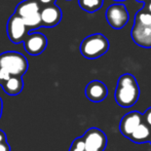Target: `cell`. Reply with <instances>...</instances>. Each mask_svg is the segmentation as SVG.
<instances>
[{
	"mask_svg": "<svg viewBox=\"0 0 151 151\" xmlns=\"http://www.w3.org/2000/svg\"><path fill=\"white\" fill-rule=\"evenodd\" d=\"M140 96V88L135 76L123 74L118 78L115 90L116 103L123 108L132 107L137 103Z\"/></svg>",
	"mask_w": 151,
	"mask_h": 151,
	"instance_id": "6da1fadb",
	"label": "cell"
},
{
	"mask_svg": "<svg viewBox=\"0 0 151 151\" xmlns=\"http://www.w3.org/2000/svg\"><path fill=\"white\" fill-rule=\"evenodd\" d=\"M28 60L21 52H5L0 54V71L6 75L22 77L28 71Z\"/></svg>",
	"mask_w": 151,
	"mask_h": 151,
	"instance_id": "7a4b0ae2",
	"label": "cell"
},
{
	"mask_svg": "<svg viewBox=\"0 0 151 151\" xmlns=\"http://www.w3.org/2000/svg\"><path fill=\"white\" fill-rule=\"evenodd\" d=\"M40 8L35 0H24L17 5L14 14L24 22L28 30H36L41 27Z\"/></svg>",
	"mask_w": 151,
	"mask_h": 151,
	"instance_id": "3957f363",
	"label": "cell"
},
{
	"mask_svg": "<svg viewBox=\"0 0 151 151\" xmlns=\"http://www.w3.org/2000/svg\"><path fill=\"white\" fill-rule=\"evenodd\" d=\"M109 48V41L103 34L96 33L82 40L80 44V52L86 59H97L106 54Z\"/></svg>",
	"mask_w": 151,
	"mask_h": 151,
	"instance_id": "277c9868",
	"label": "cell"
},
{
	"mask_svg": "<svg viewBox=\"0 0 151 151\" xmlns=\"http://www.w3.org/2000/svg\"><path fill=\"white\" fill-rule=\"evenodd\" d=\"M106 19L112 28L119 30L127 25L129 20V14L127 7L121 3L112 4L106 12Z\"/></svg>",
	"mask_w": 151,
	"mask_h": 151,
	"instance_id": "5b68a950",
	"label": "cell"
},
{
	"mask_svg": "<svg viewBox=\"0 0 151 151\" xmlns=\"http://www.w3.org/2000/svg\"><path fill=\"white\" fill-rule=\"evenodd\" d=\"M84 151H104L107 145V137L105 133L97 127H91L86 132L83 136Z\"/></svg>",
	"mask_w": 151,
	"mask_h": 151,
	"instance_id": "8992f818",
	"label": "cell"
},
{
	"mask_svg": "<svg viewBox=\"0 0 151 151\" xmlns=\"http://www.w3.org/2000/svg\"><path fill=\"white\" fill-rule=\"evenodd\" d=\"M28 28L22 20L16 14H12L9 18L6 26V33L9 40L14 43H22L26 36L28 35Z\"/></svg>",
	"mask_w": 151,
	"mask_h": 151,
	"instance_id": "52a82bcc",
	"label": "cell"
},
{
	"mask_svg": "<svg viewBox=\"0 0 151 151\" xmlns=\"http://www.w3.org/2000/svg\"><path fill=\"white\" fill-rule=\"evenodd\" d=\"M24 48L30 56H38L45 50L47 46V39L45 35L39 32L29 33L23 41Z\"/></svg>",
	"mask_w": 151,
	"mask_h": 151,
	"instance_id": "ba28073f",
	"label": "cell"
},
{
	"mask_svg": "<svg viewBox=\"0 0 151 151\" xmlns=\"http://www.w3.org/2000/svg\"><path fill=\"white\" fill-rule=\"evenodd\" d=\"M62 20V10L56 4L40 8V22L41 27L52 28L60 24Z\"/></svg>",
	"mask_w": 151,
	"mask_h": 151,
	"instance_id": "9c48e42d",
	"label": "cell"
},
{
	"mask_svg": "<svg viewBox=\"0 0 151 151\" xmlns=\"http://www.w3.org/2000/svg\"><path fill=\"white\" fill-rule=\"evenodd\" d=\"M143 122L142 114L137 111L129 112L125 114L120 120L119 123V131L124 137L129 138V136L133 134V132Z\"/></svg>",
	"mask_w": 151,
	"mask_h": 151,
	"instance_id": "30bf717a",
	"label": "cell"
},
{
	"mask_svg": "<svg viewBox=\"0 0 151 151\" xmlns=\"http://www.w3.org/2000/svg\"><path fill=\"white\" fill-rule=\"evenodd\" d=\"M108 95V88L104 82L100 80H93L86 86V96L90 101L99 103L106 99Z\"/></svg>",
	"mask_w": 151,
	"mask_h": 151,
	"instance_id": "8fae6325",
	"label": "cell"
},
{
	"mask_svg": "<svg viewBox=\"0 0 151 151\" xmlns=\"http://www.w3.org/2000/svg\"><path fill=\"white\" fill-rule=\"evenodd\" d=\"M132 37L138 45L142 47H151V26H143L135 22L132 29Z\"/></svg>",
	"mask_w": 151,
	"mask_h": 151,
	"instance_id": "7c38bea8",
	"label": "cell"
},
{
	"mask_svg": "<svg viewBox=\"0 0 151 151\" xmlns=\"http://www.w3.org/2000/svg\"><path fill=\"white\" fill-rule=\"evenodd\" d=\"M1 86L6 95L18 96L22 93L23 88H24V81H23L22 77L12 76V77L6 80Z\"/></svg>",
	"mask_w": 151,
	"mask_h": 151,
	"instance_id": "4fadbf2b",
	"label": "cell"
},
{
	"mask_svg": "<svg viewBox=\"0 0 151 151\" xmlns=\"http://www.w3.org/2000/svg\"><path fill=\"white\" fill-rule=\"evenodd\" d=\"M129 139L132 140L135 143H145V142L149 141L151 139V129L145 123L142 122L135 131L133 132L131 136H129Z\"/></svg>",
	"mask_w": 151,
	"mask_h": 151,
	"instance_id": "5bb4252c",
	"label": "cell"
},
{
	"mask_svg": "<svg viewBox=\"0 0 151 151\" xmlns=\"http://www.w3.org/2000/svg\"><path fill=\"white\" fill-rule=\"evenodd\" d=\"M79 6L88 12H95L102 7L104 0H78Z\"/></svg>",
	"mask_w": 151,
	"mask_h": 151,
	"instance_id": "9a60e30c",
	"label": "cell"
},
{
	"mask_svg": "<svg viewBox=\"0 0 151 151\" xmlns=\"http://www.w3.org/2000/svg\"><path fill=\"white\" fill-rule=\"evenodd\" d=\"M135 22L139 23L140 25H143V26H151V14L145 12L144 9L140 10L136 16Z\"/></svg>",
	"mask_w": 151,
	"mask_h": 151,
	"instance_id": "2e32d148",
	"label": "cell"
},
{
	"mask_svg": "<svg viewBox=\"0 0 151 151\" xmlns=\"http://www.w3.org/2000/svg\"><path fill=\"white\" fill-rule=\"evenodd\" d=\"M84 150H86V146H84V141L82 137L76 138L72 142L69 149V151H84Z\"/></svg>",
	"mask_w": 151,
	"mask_h": 151,
	"instance_id": "e0dca14e",
	"label": "cell"
},
{
	"mask_svg": "<svg viewBox=\"0 0 151 151\" xmlns=\"http://www.w3.org/2000/svg\"><path fill=\"white\" fill-rule=\"evenodd\" d=\"M142 118H143V120H144L143 123H145V124L151 129V107L146 110L145 113L142 115Z\"/></svg>",
	"mask_w": 151,
	"mask_h": 151,
	"instance_id": "ac0fdd59",
	"label": "cell"
},
{
	"mask_svg": "<svg viewBox=\"0 0 151 151\" xmlns=\"http://www.w3.org/2000/svg\"><path fill=\"white\" fill-rule=\"evenodd\" d=\"M36 2L38 3V5L40 7H44V6H48V5H52L55 4L56 0H35Z\"/></svg>",
	"mask_w": 151,
	"mask_h": 151,
	"instance_id": "d6986e66",
	"label": "cell"
},
{
	"mask_svg": "<svg viewBox=\"0 0 151 151\" xmlns=\"http://www.w3.org/2000/svg\"><path fill=\"white\" fill-rule=\"evenodd\" d=\"M0 151H10V146L7 142L0 143Z\"/></svg>",
	"mask_w": 151,
	"mask_h": 151,
	"instance_id": "ffe728a7",
	"label": "cell"
},
{
	"mask_svg": "<svg viewBox=\"0 0 151 151\" xmlns=\"http://www.w3.org/2000/svg\"><path fill=\"white\" fill-rule=\"evenodd\" d=\"M4 142H7V140H6V135L3 131L0 129V143H4Z\"/></svg>",
	"mask_w": 151,
	"mask_h": 151,
	"instance_id": "44dd1931",
	"label": "cell"
},
{
	"mask_svg": "<svg viewBox=\"0 0 151 151\" xmlns=\"http://www.w3.org/2000/svg\"><path fill=\"white\" fill-rule=\"evenodd\" d=\"M2 109H3V102H2V99L0 98V118L2 116Z\"/></svg>",
	"mask_w": 151,
	"mask_h": 151,
	"instance_id": "7402d4cb",
	"label": "cell"
},
{
	"mask_svg": "<svg viewBox=\"0 0 151 151\" xmlns=\"http://www.w3.org/2000/svg\"><path fill=\"white\" fill-rule=\"evenodd\" d=\"M148 10H149V14H151V1L149 2V4H148Z\"/></svg>",
	"mask_w": 151,
	"mask_h": 151,
	"instance_id": "603a6c76",
	"label": "cell"
},
{
	"mask_svg": "<svg viewBox=\"0 0 151 151\" xmlns=\"http://www.w3.org/2000/svg\"><path fill=\"white\" fill-rule=\"evenodd\" d=\"M114 1H118V2H120V1H124V0H114Z\"/></svg>",
	"mask_w": 151,
	"mask_h": 151,
	"instance_id": "cb8c5ba5",
	"label": "cell"
}]
</instances>
